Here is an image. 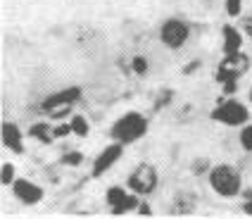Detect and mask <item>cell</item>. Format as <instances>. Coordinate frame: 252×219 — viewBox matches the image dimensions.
<instances>
[{"label": "cell", "instance_id": "17", "mask_svg": "<svg viewBox=\"0 0 252 219\" xmlns=\"http://www.w3.org/2000/svg\"><path fill=\"white\" fill-rule=\"evenodd\" d=\"M240 143L245 150H252V126H245L243 134H240Z\"/></svg>", "mask_w": 252, "mask_h": 219}, {"label": "cell", "instance_id": "11", "mask_svg": "<svg viewBox=\"0 0 252 219\" xmlns=\"http://www.w3.org/2000/svg\"><path fill=\"white\" fill-rule=\"evenodd\" d=\"M240 45H243V38L240 34L233 27H224V50L226 55H233L240 53Z\"/></svg>", "mask_w": 252, "mask_h": 219}, {"label": "cell", "instance_id": "12", "mask_svg": "<svg viewBox=\"0 0 252 219\" xmlns=\"http://www.w3.org/2000/svg\"><path fill=\"white\" fill-rule=\"evenodd\" d=\"M33 138H38V141H43V143H50V126L48 124H33L31 126V131H29Z\"/></svg>", "mask_w": 252, "mask_h": 219}, {"label": "cell", "instance_id": "13", "mask_svg": "<svg viewBox=\"0 0 252 219\" xmlns=\"http://www.w3.org/2000/svg\"><path fill=\"white\" fill-rule=\"evenodd\" d=\"M136 207H138V198H136V195H126L124 200H122L119 205H114L112 210L117 215H124V212H131V210H136Z\"/></svg>", "mask_w": 252, "mask_h": 219}, {"label": "cell", "instance_id": "19", "mask_svg": "<svg viewBox=\"0 0 252 219\" xmlns=\"http://www.w3.org/2000/svg\"><path fill=\"white\" fill-rule=\"evenodd\" d=\"M145 69H148V60L145 57H133V72L145 74Z\"/></svg>", "mask_w": 252, "mask_h": 219}, {"label": "cell", "instance_id": "9", "mask_svg": "<svg viewBox=\"0 0 252 219\" xmlns=\"http://www.w3.org/2000/svg\"><path fill=\"white\" fill-rule=\"evenodd\" d=\"M119 157H122V146H119V143H117V146H110V148H105V150H102V155L95 160L93 174H95V177H100V174H102V172H107V169H110V167H112Z\"/></svg>", "mask_w": 252, "mask_h": 219}, {"label": "cell", "instance_id": "8", "mask_svg": "<svg viewBox=\"0 0 252 219\" xmlns=\"http://www.w3.org/2000/svg\"><path fill=\"white\" fill-rule=\"evenodd\" d=\"M14 195H17L24 205H36V203L43 198V191L36 186V183L19 179V181H14Z\"/></svg>", "mask_w": 252, "mask_h": 219}, {"label": "cell", "instance_id": "14", "mask_svg": "<svg viewBox=\"0 0 252 219\" xmlns=\"http://www.w3.org/2000/svg\"><path fill=\"white\" fill-rule=\"evenodd\" d=\"M71 131H74L76 136H86V134H88V122H86L84 117H74V119H71Z\"/></svg>", "mask_w": 252, "mask_h": 219}, {"label": "cell", "instance_id": "23", "mask_svg": "<svg viewBox=\"0 0 252 219\" xmlns=\"http://www.w3.org/2000/svg\"><path fill=\"white\" fill-rule=\"evenodd\" d=\"M245 31L252 36V19H248V22H245Z\"/></svg>", "mask_w": 252, "mask_h": 219}, {"label": "cell", "instance_id": "7", "mask_svg": "<svg viewBox=\"0 0 252 219\" xmlns=\"http://www.w3.org/2000/svg\"><path fill=\"white\" fill-rule=\"evenodd\" d=\"M79 98H81V88H64V91H60V93L48 98V100L43 103V110L53 112V110H57V108H69Z\"/></svg>", "mask_w": 252, "mask_h": 219}, {"label": "cell", "instance_id": "5", "mask_svg": "<svg viewBox=\"0 0 252 219\" xmlns=\"http://www.w3.org/2000/svg\"><path fill=\"white\" fill-rule=\"evenodd\" d=\"M248 69V57H243L240 53H233L228 55L224 62H221V67L217 72V79L221 83L226 81H238V76Z\"/></svg>", "mask_w": 252, "mask_h": 219}, {"label": "cell", "instance_id": "6", "mask_svg": "<svg viewBox=\"0 0 252 219\" xmlns=\"http://www.w3.org/2000/svg\"><path fill=\"white\" fill-rule=\"evenodd\" d=\"M188 38V27L183 24L181 19H169L162 27V41L167 43L169 48H181Z\"/></svg>", "mask_w": 252, "mask_h": 219}, {"label": "cell", "instance_id": "4", "mask_svg": "<svg viewBox=\"0 0 252 219\" xmlns=\"http://www.w3.org/2000/svg\"><path fill=\"white\" fill-rule=\"evenodd\" d=\"M212 117L217 119V122L226 124V126H240L243 122H248V110L243 108L240 103H224L221 108H217L212 112Z\"/></svg>", "mask_w": 252, "mask_h": 219}, {"label": "cell", "instance_id": "21", "mask_svg": "<svg viewBox=\"0 0 252 219\" xmlns=\"http://www.w3.org/2000/svg\"><path fill=\"white\" fill-rule=\"evenodd\" d=\"M84 160V155L81 152H69V155H64V162L67 164H79Z\"/></svg>", "mask_w": 252, "mask_h": 219}, {"label": "cell", "instance_id": "16", "mask_svg": "<svg viewBox=\"0 0 252 219\" xmlns=\"http://www.w3.org/2000/svg\"><path fill=\"white\" fill-rule=\"evenodd\" d=\"M243 10V0H226V12L231 17H238Z\"/></svg>", "mask_w": 252, "mask_h": 219}, {"label": "cell", "instance_id": "15", "mask_svg": "<svg viewBox=\"0 0 252 219\" xmlns=\"http://www.w3.org/2000/svg\"><path fill=\"white\" fill-rule=\"evenodd\" d=\"M124 198H126V193L122 191V188H117V186L107 191V200H110V205H112V207H114V205H119V203H122Z\"/></svg>", "mask_w": 252, "mask_h": 219}, {"label": "cell", "instance_id": "20", "mask_svg": "<svg viewBox=\"0 0 252 219\" xmlns=\"http://www.w3.org/2000/svg\"><path fill=\"white\" fill-rule=\"evenodd\" d=\"M69 131H71V124H60L55 131H53V136H55V138H62V136H67Z\"/></svg>", "mask_w": 252, "mask_h": 219}, {"label": "cell", "instance_id": "26", "mask_svg": "<svg viewBox=\"0 0 252 219\" xmlns=\"http://www.w3.org/2000/svg\"><path fill=\"white\" fill-rule=\"evenodd\" d=\"M250 100H252V91H250Z\"/></svg>", "mask_w": 252, "mask_h": 219}, {"label": "cell", "instance_id": "18", "mask_svg": "<svg viewBox=\"0 0 252 219\" xmlns=\"http://www.w3.org/2000/svg\"><path fill=\"white\" fill-rule=\"evenodd\" d=\"M0 177H2V183H12V181H14V167H12V164H5Z\"/></svg>", "mask_w": 252, "mask_h": 219}, {"label": "cell", "instance_id": "3", "mask_svg": "<svg viewBox=\"0 0 252 219\" xmlns=\"http://www.w3.org/2000/svg\"><path fill=\"white\" fill-rule=\"evenodd\" d=\"M128 186L133 188V193H153V188L157 186V172L150 164H140L138 169H133V174L128 177Z\"/></svg>", "mask_w": 252, "mask_h": 219}, {"label": "cell", "instance_id": "10", "mask_svg": "<svg viewBox=\"0 0 252 219\" xmlns=\"http://www.w3.org/2000/svg\"><path fill=\"white\" fill-rule=\"evenodd\" d=\"M2 143L14 152H22V134H19V129L14 126V124H5L2 126Z\"/></svg>", "mask_w": 252, "mask_h": 219}, {"label": "cell", "instance_id": "2", "mask_svg": "<svg viewBox=\"0 0 252 219\" xmlns=\"http://www.w3.org/2000/svg\"><path fill=\"white\" fill-rule=\"evenodd\" d=\"M210 183L219 195L231 198V195H236V193L240 191V174L233 169V167L221 164V167H214V169H212Z\"/></svg>", "mask_w": 252, "mask_h": 219}, {"label": "cell", "instance_id": "1", "mask_svg": "<svg viewBox=\"0 0 252 219\" xmlns=\"http://www.w3.org/2000/svg\"><path fill=\"white\" fill-rule=\"evenodd\" d=\"M145 129H148L145 117L138 114V112H128V114H124V117L112 126V136L117 138L119 143H133V141H138V138L145 134Z\"/></svg>", "mask_w": 252, "mask_h": 219}, {"label": "cell", "instance_id": "24", "mask_svg": "<svg viewBox=\"0 0 252 219\" xmlns=\"http://www.w3.org/2000/svg\"><path fill=\"white\" fill-rule=\"evenodd\" d=\"M245 212H248V215H252V200H248V203H245Z\"/></svg>", "mask_w": 252, "mask_h": 219}, {"label": "cell", "instance_id": "22", "mask_svg": "<svg viewBox=\"0 0 252 219\" xmlns=\"http://www.w3.org/2000/svg\"><path fill=\"white\" fill-rule=\"evenodd\" d=\"M236 88H238V86H236V81H226V86H224L226 93H236Z\"/></svg>", "mask_w": 252, "mask_h": 219}, {"label": "cell", "instance_id": "25", "mask_svg": "<svg viewBox=\"0 0 252 219\" xmlns=\"http://www.w3.org/2000/svg\"><path fill=\"white\" fill-rule=\"evenodd\" d=\"M138 210H140V212H143V215H150V207H148V205H140Z\"/></svg>", "mask_w": 252, "mask_h": 219}]
</instances>
